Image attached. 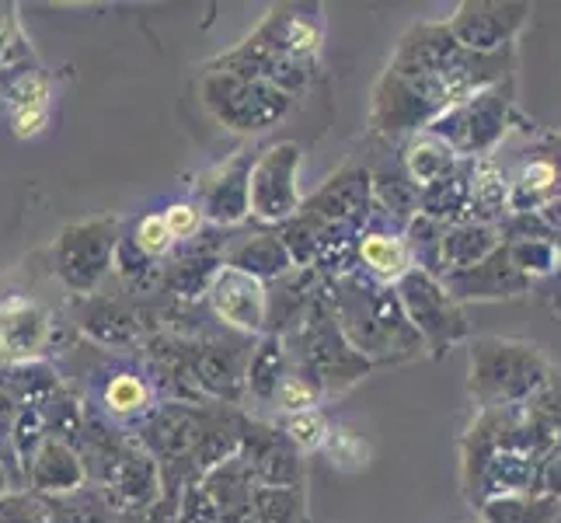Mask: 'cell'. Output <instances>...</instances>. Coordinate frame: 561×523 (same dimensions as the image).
<instances>
[{
    "label": "cell",
    "instance_id": "cell-10",
    "mask_svg": "<svg viewBox=\"0 0 561 523\" xmlns=\"http://www.w3.org/2000/svg\"><path fill=\"white\" fill-rule=\"evenodd\" d=\"M300 164L304 150L294 140L268 144L255 154V164L248 174V209L251 220L265 227H283L300 213Z\"/></svg>",
    "mask_w": 561,
    "mask_h": 523
},
{
    "label": "cell",
    "instance_id": "cell-5",
    "mask_svg": "<svg viewBox=\"0 0 561 523\" xmlns=\"http://www.w3.org/2000/svg\"><path fill=\"white\" fill-rule=\"evenodd\" d=\"M196 94L209 120L220 129L234 133V137H262V133L279 126L297 102L262 81H251V77L227 73V70H203V67H199Z\"/></svg>",
    "mask_w": 561,
    "mask_h": 523
},
{
    "label": "cell",
    "instance_id": "cell-24",
    "mask_svg": "<svg viewBox=\"0 0 561 523\" xmlns=\"http://www.w3.org/2000/svg\"><path fill=\"white\" fill-rule=\"evenodd\" d=\"M224 265L262 280L265 286L297 269L294 259H289L283 238H279V230H268V227L248 230V235H238L234 241H227L224 245Z\"/></svg>",
    "mask_w": 561,
    "mask_h": 523
},
{
    "label": "cell",
    "instance_id": "cell-26",
    "mask_svg": "<svg viewBox=\"0 0 561 523\" xmlns=\"http://www.w3.org/2000/svg\"><path fill=\"white\" fill-rule=\"evenodd\" d=\"M203 492L217 507L224 523H248L251 520V492H255V478L244 468V461L234 454L220 461L217 468H209L199 478Z\"/></svg>",
    "mask_w": 561,
    "mask_h": 523
},
{
    "label": "cell",
    "instance_id": "cell-39",
    "mask_svg": "<svg viewBox=\"0 0 561 523\" xmlns=\"http://www.w3.org/2000/svg\"><path fill=\"white\" fill-rule=\"evenodd\" d=\"M161 217L171 230V238H175V245H188V241H196L199 235H206L209 224L203 217V209L196 206V200H175V203H168L161 209Z\"/></svg>",
    "mask_w": 561,
    "mask_h": 523
},
{
    "label": "cell",
    "instance_id": "cell-21",
    "mask_svg": "<svg viewBox=\"0 0 561 523\" xmlns=\"http://www.w3.org/2000/svg\"><path fill=\"white\" fill-rule=\"evenodd\" d=\"M554 196H561V147L548 133L510 179V217H516V213H537Z\"/></svg>",
    "mask_w": 561,
    "mask_h": 523
},
{
    "label": "cell",
    "instance_id": "cell-23",
    "mask_svg": "<svg viewBox=\"0 0 561 523\" xmlns=\"http://www.w3.org/2000/svg\"><path fill=\"white\" fill-rule=\"evenodd\" d=\"M81 332L102 349L115 353H129V349L147 345V325L140 311H133L123 300L108 297H84L81 311Z\"/></svg>",
    "mask_w": 561,
    "mask_h": 523
},
{
    "label": "cell",
    "instance_id": "cell-31",
    "mask_svg": "<svg viewBox=\"0 0 561 523\" xmlns=\"http://www.w3.org/2000/svg\"><path fill=\"white\" fill-rule=\"evenodd\" d=\"M468 179H471V161H460L447 179L419 189V213L443 227L468 220Z\"/></svg>",
    "mask_w": 561,
    "mask_h": 523
},
{
    "label": "cell",
    "instance_id": "cell-2",
    "mask_svg": "<svg viewBox=\"0 0 561 523\" xmlns=\"http://www.w3.org/2000/svg\"><path fill=\"white\" fill-rule=\"evenodd\" d=\"M558 374L561 371L537 342L502 336L468 339V395L478 412L524 405Z\"/></svg>",
    "mask_w": 561,
    "mask_h": 523
},
{
    "label": "cell",
    "instance_id": "cell-36",
    "mask_svg": "<svg viewBox=\"0 0 561 523\" xmlns=\"http://www.w3.org/2000/svg\"><path fill=\"white\" fill-rule=\"evenodd\" d=\"M279 425V433L294 443V447L307 457V454H321L328 433H332V422H328L324 409H307V412H294V416H279L273 419Z\"/></svg>",
    "mask_w": 561,
    "mask_h": 523
},
{
    "label": "cell",
    "instance_id": "cell-9",
    "mask_svg": "<svg viewBox=\"0 0 561 523\" xmlns=\"http://www.w3.org/2000/svg\"><path fill=\"white\" fill-rule=\"evenodd\" d=\"M164 398L158 391L150 366L137 360H112L102 371H94V384L88 391V412L108 422L119 433H137L144 419L158 409Z\"/></svg>",
    "mask_w": 561,
    "mask_h": 523
},
{
    "label": "cell",
    "instance_id": "cell-6",
    "mask_svg": "<svg viewBox=\"0 0 561 523\" xmlns=\"http://www.w3.org/2000/svg\"><path fill=\"white\" fill-rule=\"evenodd\" d=\"M119 235H123V220L108 217V213L105 217L73 220L56 235L49 259H53V276L60 280L67 294L81 300L99 294V286L112 273Z\"/></svg>",
    "mask_w": 561,
    "mask_h": 523
},
{
    "label": "cell",
    "instance_id": "cell-40",
    "mask_svg": "<svg viewBox=\"0 0 561 523\" xmlns=\"http://www.w3.org/2000/svg\"><path fill=\"white\" fill-rule=\"evenodd\" d=\"M0 523H53L43 496L28 489H11L0 496Z\"/></svg>",
    "mask_w": 561,
    "mask_h": 523
},
{
    "label": "cell",
    "instance_id": "cell-29",
    "mask_svg": "<svg viewBox=\"0 0 561 523\" xmlns=\"http://www.w3.org/2000/svg\"><path fill=\"white\" fill-rule=\"evenodd\" d=\"M457 164H460L457 154L439 137H433L430 129H422V133H415V137L398 144V168L404 171V179H409L415 189L447 179Z\"/></svg>",
    "mask_w": 561,
    "mask_h": 523
},
{
    "label": "cell",
    "instance_id": "cell-38",
    "mask_svg": "<svg viewBox=\"0 0 561 523\" xmlns=\"http://www.w3.org/2000/svg\"><path fill=\"white\" fill-rule=\"evenodd\" d=\"M321 454L328 457V464H332L335 471H363L366 464H370V447H366V440L353 430H345V425H332Z\"/></svg>",
    "mask_w": 561,
    "mask_h": 523
},
{
    "label": "cell",
    "instance_id": "cell-18",
    "mask_svg": "<svg viewBox=\"0 0 561 523\" xmlns=\"http://www.w3.org/2000/svg\"><path fill=\"white\" fill-rule=\"evenodd\" d=\"M439 283L460 307L492 304V300H519L534 294V283L510 262L506 241H502L489 259H481L471 269H460V273H447Z\"/></svg>",
    "mask_w": 561,
    "mask_h": 523
},
{
    "label": "cell",
    "instance_id": "cell-15",
    "mask_svg": "<svg viewBox=\"0 0 561 523\" xmlns=\"http://www.w3.org/2000/svg\"><path fill=\"white\" fill-rule=\"evenodd\" d=\"M213 318H217L227 332L259 339L265 336V315H268V286L238 269L220 265L217 276L209 280L206 297Z\"/></svg>",
    "mask_w": 561,
    "mask_h": 523
},
{
    "label": "cell",
    "instance_id": "cell-14",
    "mask_svg": "<svg viewBox=\"0 0 561 523\" xmlns=\"http://www.w3.org/2000/svg\"><path fill=\"white\" fill-rule=\"evenodd\" d=\"M53 315L28 294L0 297V366L43 363L53 349Z\"/></svg>",
    "mask_w": 561,
    "mask_h": 523
},
{
    "label": "cell",
    "instance_id": "cell-44",
    "mask_svg": "<svg viewBox=\"0 0 561 523\" xmlns=\"http://www.w3.org/2000/svg\"><path fill=\"white\" fill-rule=\"evenodd\" d=\"M534 217L540 220V227L548 230V238L561 248V196H554L551 203L540 206V209L534 213Z\"/></svg>",
    "mask_w": 561,
    "mask_h": 523
},
{
    "label": "cell",
    "instance_id": "cell-35",
    "mask_svg": "<svg viewBox=\"0 0 561 523\" xmlns=\"http://www.w3.org/2000/svg\"><path fill=\"white\" fill-rule=\"evenodd\" d=\"M123 238H126L133 248H137L144 259L158 262V265H164V259L179 248L175 238H171V230H168L164 217H161V209H147L144 217H137V220H133V224L123 230Z\"/></svg>",
    "mask_w": 561,
    "mask_h": 523
},
{
    "label": "cell",
    "instance_id": "cell-4",
    "mask_svg": "<svg viewBox=\"0 0 561 523\" xmlns=\"http://www.w3.org/2000/svg\"><path fill=\"white\" fill-rule=\"evenodd\" d=\"M516 126L530 129L534 123L519 112L516 77H510V81H499L485 91L471 94V99H463L460 105L447 109L430 126V133L447 144L460 161H481V158H495V150Z\"/></svg>",
    "mask_w": 561,
    "mask_h": 523
},
{
    "label": "cell",
    "instance_id": "cell-30",
    "mask_svg": "<svg viewBox=\"0 0 561 523\" xmlns=\"http://www.w3.org/2000/svg\"><path fill=\"white\" fill-rule=\"evenodd\" d=\"M506 241L502 227L495 224H478V220H460L443 230V276L471 269L481 259H489L492 251Z\"/></svg>",
    "mask_w": 561,
    "mask_h": 523
},
{
    "label": "cell",
    "instance_id": "cell-20",
    "mask_svg": "<svg viewBox=\"0 0 561 523\" xmlns=\"http://www.w3.org/2000/svg\"><path fill=\"white\" fill-rule=\"evenodd\" d=\"M8 126L18 140H35L49 129L53 120V81L38 67L18 70L4 84Z\"/></svg>",
    "mask_w": 561,
    "mask_h": 523
},
{
    "label": "cell",
    "instance_id": "cell-7",
    "mask_svg": "<svg viewBox=\"0 0 561 523\" xmlns=\"http://www.w3.org/2000/svg\"><path fill=\"white\" fill-rule=\"evenodd\" d=\"M171 345H175L182 371L203 401L244 409V371L255 339L224 332L213 339H182Z\"/></svg>",
    "mask_w": 561,
    "mask_h": 523
},
{
    "label": "cell",
    "instance_id": "cell-34",
    "mask_svg": "<svg viewBox=\"0 0 561 523\" xmlns=\"http://www.w3.org/2000/svg\"><path fill=\"white\" fill-rule=\"evenodd\" d=\"M443 230H447L443 224L415 213L401 235L404 248H409L412 269H419V273L433 276V280H443Z\"/></svg>",
    "mask_w": 561,
    "mask_h": 523
},
{
    "label": "cell",
    "instance_id": "cell-3",
    "mask_svg": "<svg viewBox=\"0 0 561 523\" xmlns=\"http://www.w3.org/2000/svg\"><path fill=\"white\" fill-rule=\"evenodd\" d=\"M283 345L297 371L321 387L324 401L353 391L363 377L374 374V366L345 342L335 307H332V294H328V283L318 289V297L307 307L304 321L289 336H283Z\"/></svg>",
    "mask_w": 561,
    "mask_h": 523
},
{
    "label": "cell",
    "instance_id": "cell-28",
    "mask_svg": "<svg viewBox=\"0 0 561 523\" xmlns=\"http://www.w3.org/2000/svg\"><path fill=\"white\" fill-rule=\"evenodd\" d=\"M468 220L502 227L510 220V174L495 158L471 161L468 179Z\"/></svg>",
    "mask_w": 561,
    "mask_h": 523
},
{
    "label": "cell",
    "instance_id": "cell-11",
    "mask_svg": "<svg viewBox=\"0 0 561 523\" xmlns=\"http://www.w3.org/2000/svg\"><path fill=\"white\" fill-rule=\"evenodd\" d=\"M534 4L527 0H460L447 18V29L463 53L492 56L502 49H516L519 35L530 25Z\"/></svg>",
    "mask_w": 561,
    "mask_h": 523
},
{
    "label": "cell",
    "instance_id": "cell-32",
    "mask_svg": "<svg viewBox=\"0 0 561 523\" xmlns=\"http://www.w3.org/2000/svg\"><path fill=\"white\" fill-rule=\"evenodd\" d=\"M478 523H558L561 520V499L540 496V492H516L499 496L478 507Z\"/></svg>",
    "mask_w": 561,
    "mask_h": 523
},
{
    "label": "cell",
    "instance_id": "cell-47",
    "mask_svg": "<svg viewBox=\"0 0 561 523\" xmlns=\"http://www.w3.org/2000/svg\"><path fill=\"white\" fill-rule=\"evenodd\" d=\"M551 140H554V144L561 147V133H551Z\"/></svg>",
    "mask_w": 561,
    "mask_h": 523
},
{
    "label": "cell",
    "instance_id": "cell-45",
    "mask_svg": "<svg viewBox=\"0 0 561 523\" xmlns=\"http://www.w3.org/2000/svg\"><path fill=\"white\" fill-rule=\"evenodd\" d=\"M129 523H175V516H168V513H161L158 507H153L147 516H140V520H129Z\"/></svg>",
    "mask_w": 561,
    "mask_h": 523
},
{
    "label": "cell",
    "instance_id": "cell-1",
    "mask_svg": "<svg viewBox=\"0 0 561 523\" xmlns=\"http://www.w3.org/2000/svg\"><path fill=\"white\" fill-rule=\"evenodd\" d=\"M332 307L345 342L374 366H401L425 356L422 339L401 311L394 286L377 283L363 273H350L328 283Z\"/></svg>",
    "mask_w": 561,
    "mask_h": 523
},
{
    "label": "cell",
    "instance_id": "cell-43",
    "mask_svg": "<svg viewBox=\"0 0 561 523\" xmlns=\"http://www.w3.org/2000/svg\"><path fill=\"white\" fill-rule=\"evenodd\" d=\"M534 297L540 300V307L561 325V269H554V273L548 280L534 283Z\"/></svg>",
    "mask_w": 561,
    "mask_h": 523
},
{
    "label": "cell",
    "instance_id": "cell-42",
    "mask_svg": "<svg viewBox=\"0 0 561 523\" xmlns=\"http://www.w3.org/2000/svg\"><path fill=\"white\" fill-rule=\"evenodd\" d=\"M175 523H224V516L209 502V496L203 492L199 481H192V486H185L182 496H179Z\"/></svg>",
    "mask_w": 561,
    "mask_h": 523
},
{
    "label": "cell",
    "instance_id": "cell-41",
    "mask_svg": "<svg viewBox=\"0 0 561 523\" xmlns=\"http://www.w3.org/2000/svg\"><path fill=\"white\" fill-rule=\"evenodd\" d=\"M32 60V49L25 46L22 29H18V14L11 4H0V70H22V64Z\"/></svg>",
    "mask_w": 561,
    "mask_h": 523
},
{
    "label": "cell",
    "instance_id": "cell-33",
    "mask_svg": "<svg viewBox=\"0 0 561 523\" xmlns=\"http://www.w3.org/2000/svg\"><path fill=\"white\" fill-rule=\"evenodd\" d=\"M251 523H311L307 489H265L251 492Z\"/></svg>",
    "mask_w": 561,
    "mask_h": 523
},
{
    "label": "cell",
    "instance_id": "cell-16",
    "mask_svg": "<svg viewBox=\"0 0 561 523\" xmlns=\"http://www.w3.org/2000/svg\"><path fill=\"white\" fill-rule=\"evenodd\" d=\"M251 164H255V154L251 150H238L234 158L209 168L206 174H199L196 192L192 200L203 209V217L213 230H230L241 227L251 209H248V174Z\"/></svg>",
    "mask_w": 561,
    "mask_h": 523
},
{
    "label": "cell",
    "instance_id": "cell-13",
    "mask_svg": "<svg viewBox=\"0 0 561 523\" xmlns=\"http://www.w3.org/2000/svg\"><path fill=\"white\" fill-rule=\"evenodd\" d=\"M251 35L283 60L314 70L324 49V8L321 4H268Z\"/></svg>",
    "mask_w": 561,
    "mask_h": 523
},
{
    "label": "cell",
    "instance_id": "cell-12",
    "mask_svg": "<svg viewBox=\"0 0 561 523\" xmlns=\"http://www.w3.org/2000/svg\"><path fill=\"white\" fill-rule=\"evenodd\" d=\"M238 457L255 478V486L265 489H307V461L289 443L273 419L251 416L241 409V436Z\"/></svg>",
    "mask_w": 561,
    "mask_h": 523
},
{
    "label": "cell",
    "instance_id": "cell-25",
    "mask_svg": "<svg viewBox=\"0 0 561 523\" xmlns=\"http://www.w3.org/2000/svg\"><path fill=\"white\" fill-rule=\"evenodd\" d=\"M289 360L286 345L279 336H259L255 345H251L248 356V371H244V412H273V398L279 391L283 377L289 374Z\"/></svg>",
    "mask_w": 561,
    "mask_h": 523
},
{
    "label": "cell",
    "instance_id": "cell-46",
    "mask_svg": "<svg viewBox=\"0 0 561 523\" xmlns=\"http://www.w3.org/2000/svg\"><path fill=\"white\" fill-rule=\"evenodd\" d=\"M11 489H14V478H11V471H8L4 457H0V496H4V492H11Z\"/></svg>",
    "mask_w": 561,
    "mask_h": 523
},
{
    "label": "cell",
    "instance_id": "cell-17",
    "mask_svg": "<svg viewBox=\"0 0 561 523\" xmlns=\"http://www.w3.org/2000/svg\"><path fill=\"white\" fill-rule=\"evenodd\" d=\"M471 60L474 53H463L457 46L447 22H419L401 32L387 67L425 77H457Z\"/></svg>",
    "mask_w": 561,
    "mask_h": 523
},
{
    "label": "cell",
    "instance_id": "cell-19",
    "mask_svg": "<svg viewBox=\"0 0 561 523\" xmlns=\"http://www.w3.org/2000/svg\"><path fill=\"white\" fill-rule=\"evenodd\" d=\"M224 265V241L213 238V227L196 241L179 245L171 255L164 259V280H161V294L175 297L182 304H192L206 297L209 280L217 276V269Z\"/></svg>",
    "mask_w": 561,
    "mask_h": 523
},
{
    "label": "cell",
    "instance_id": "cell-8",
    "mask_svg": "<svg viewBox=\"0 0 561 523\" xmlns=\"http://www.w3.org/2000/svg\"><path fill=\"white\" fill-rule=\"evenodd\" d=\"M394 294L401 300V311L409 318V325L415 328V336L422 339V349L430 360H447L460 342L471 339V325L463 307L443 289L439 280L419 273V269H409L398 283Z\"/></svg>",
    "mask_w": 561,
    "mask_h": 523
},
{
    "label": "cell",
    "instance_id": "cell-37",
    "mask_svg": "<svg viewBox=\"0 0 561 523\" xmlns=\"http://www.w3.org/2000/svg\"><path fill=\"white\" fill-rule=\"evenodd\" d=\"M510 251V262L524 273L530 283L548 280L554 269H558V245L545 241V238H510L506 241Z\"/></svg>",
    "mask_w": 561,
    "mask_h": 523
},
{
    "label": "cell",
    "instance_id": "cell-27",
    "mask_svg": "<svg viewBox=\"0 0 561 523\" xmlns=\"http://www.w3.org/2000/svg\"><path fill=\"white\" fill-rule=\"evenodd\" d=\"M409 269H412V259L398 230H380V227L363 230L356 241V273L394 286Z\"/></svg>",
    "mask_w": 561,
    "mask_h": 523
},
{
    "label": "cell",
    "instance_id": "cell-22",
    "mask_svg": "<svg viewBox=\"0 0 561 523\" xmlns=\"http://www.w3.org/2000/svg\"><path fill=\"white\" fill-rule=\"evenodd\" d=\"M84 486H88L84 457L64 440L49 436L43 447L32 454V461L25 464V489L35 492V496H43V499L73 496V492H81Z\"/></svg>",
    "mask_w": 561,
    "mask_h": 523
}]
</instances>
